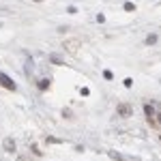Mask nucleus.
I'll return each mask as SVG.
<instances>
[{
  "label": "nucleus",
  "mask_w": 161,
  "mask_h": 161,
  "mask_svg": "<svg viewBox=\"0 0 161 161\" xmlns=\"http://www.w3.org/2000/svg\"><path fill=\"white\" fill-rule=\"evenodd\" d=\"M0 86H4L6 90H15L17 86H15V82L11 80L9 75H4V73H0Z\"/></svg>",
  "instance_id": "nucleus-1"
},
{
  "label": "nucleus",
  "mask_w": 161,
  "mask_h": 161,
  "mask_svg": "<svg viewBox=\"0 0 161 161\" xmlns=\"http://www.w3.org/2000/svg\"><path fill=\"white\" fill-rule=\"evenodd\" d=\"M118 114L125 116V118H129V116L133 114V110H131V105H129V103H121V105H118Z\"/></svg>",
  "instance_id": "nucleus-2"
},
{
  "label": "nucleus",
  "mask_w": 161,
  "mask_h": 161,
  "mask_svg": "<svg viewBox=\"0 0 161 161\" xmlns=\"http://www.w3.org/2000/svg\"><path fill=\"white\" fill-rule=\"evenodd\" d=\"M2 146H4V150H6V153H15V148H17V146H15V140H13V138H4Z\"/></svg>",
  "instance_id": "nucleus-3"
},
{
  "label": "nucleus",
  "mask_w": 161,
  "mask_h": 161,
  "mask_svg": "<svg viewBox=\"0 0 161 161\" xmlns=\"http://www.w3.org/2000/svg\"><path fill=\"white\" fill-rule=\"evenodd\" d=\"M65 49H69L71 54H78V49H80V43H78V41H67V43H65Z\"/></svg>",
  "instance_id": "nucleus-4"
},
{
  "label": "nucleus",
  "mask_w": 161,
  "mask_h": 161,
  "mask_svg": "<svg viewBox=\"0 0 161 161\" xmlns=\"http://www.w3.org/2000/svg\"><path fill=\"white\" fill-rule=\"evenodd\" d=\"M108 155H110V157H112L114 161H133V159H127V157H122L121 153H116V150H110Z\"/></svg>",
  "instance_id": "nucleus-5"
},
{
  "label": "nucleus",
  "mask_w": 161,
  "mask_h": 161,
  "mask_svg": "<svg viewBox=\"0 0 161 161\" xmlns=\"http://www.w3.org/2000/svg\"><path fill=\"white\" fill-rule=\"evenodd\" d=\"M49 60H52L54 65H65V60H62L60 56H56V54H54V56H49Z\"/></svg>",
  "instance_id": "nucleus-6"
},
{
  "label": "nucleus",
  "mask_w": 161,
  "mask_h": 161,
  "mask_svg": "<svg viewBox=\"0 0 161 161\" xmlns=\"http://www.w3.org/2000/svg\"><path fill=\"white\" fill-rule=\"evenodd\" d=\"M144 43H146V45H153V43H157V35H148Z\"/></svg>",
  "instance_id": "nucleus-7"
},
{
  "label": "nucleus",
  "mask_w": 161,
  "mask_h": 161,
  "mask_svg": "<svg viewBox=\"0 0 161 161\" xmlns=\"http://www.w3.org/2000/svg\"><path fill=\"white\" fill-rule=\"evenodd\" d=\"M39 88H41V90H47V88H49V80H41L39 82Z\"/></svg>",
  "instance_id": "nucleus-8"
},
{
  "label": "nucleus",
  "mask_w": 161,
  "mask_h": 161,
  "mask_svg": "<svg viewBox=\"0 0 161 161\" xmlns=\"http://www.w3.org/2000/svg\"><path fill=\"white\" fill-rule=\"evenodd\" d=\"M125 11H129V13L135 11V4H133V2H125Z\"/></svg>",
  "instance_id": "nucleus-9"
},
{
  "label": "nucleus",
  "mask_w": 161,
  "mask_h": 161,
  "mask_svg": "<svg viewBox=\"0 0 161 161\" xmlns=\"http://www.w3.org/2000/svg\"><path fill=\"white\" fill-rule=\"evenodd\" d=\"M144 112H146V116H148V118H153V105H146V108H144Z\"/></svg>",
  "instance_id": "nucleus-10"
},
{
  "label": "nucleus",
  "mask_w": 161,
  "mask_h": 161,
  "mask_svg": "<svg viewBox=\"0 0 161 161\" xmlns=\"http://www.w3.org/2000/svg\"><path fill=\"white\" fill-rule=\"evenodd\" d=\"M47 144H60L58 138H47Z\"/></svg>",
  "instance_id": "nucleus-11"
},
{
  "label": "nucleus",
  "mask_w": 161,
  "mask_h": 161,
  "mask_svg": "<svg viewBox=\"0 0 161 161\" xmlns=\"http://www.w3.org/2000/svg\"><path fill=\"white\" fill-rule=\"evenodd\" d=\"M122 84H125V86H127V88H131V86H133V80H131V78H127V80L122 82Z\"/></svg>",
  "instance_id": "nucleus-12"
},
{
  "label": "nucleus",
  "mask_w": 161,
  "mask_h": 161,
  "mask_svg": "<svg viewBox=\"0 0 161 161\" xmlns=\"http://www.w3.org/2000/svg\"><path fill=\"white\" fill-rule=\"evenodd\" d=\"M97 22H99V24H103V22H105V15H103V13H99V15H97Z\"/></svg>",
  "instance_id": "nucleus-13"
},
{
  "label": "nucleus",
  "mask_w": 161,
  "mask_h": 161,
  "mask_svg": "<svg viewBox=\"0 0 161 161\" xmlns=\"http://www.w3.org/2000/svg\"><path fill=\"white\" fill-rule=\"evenodd\" d=\"M103 78L105 80H112V71H103Z\"/></svg>",
  "instance_id": "nucleus-14"
},
{
  "label": "nucleus",
  "mask_w": 161,
  "mask_h": 161,
  "mask_svg": "<svg viewBox=\"0 0 161 161\" xmlns=\"http://www.w3.org/2000/svg\"><path fill=\"white\" fill-rule=\"evenodd\" d=\"M157 121H159V125H161V114H159V116H157Z\"/></svg>",
  "instance_id": "nucleus-15"
},
{
  "label": "nucleus",
  "mask_w": 161,
  "mask_h": 161,
  "mask_svg": "<svg viewBox=\"0 0 161 161\" xmlns=\"http://www.w3.org/2000/svg\"><path fill=\"white\" fill-rule=\"evenodd\" d=\"M37 2H39V0H37Z\"/></svg>",
  "instance_id": "nucleus-16"
}]
</instances>
